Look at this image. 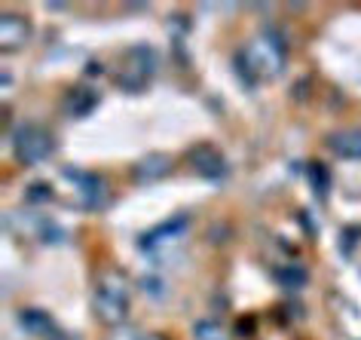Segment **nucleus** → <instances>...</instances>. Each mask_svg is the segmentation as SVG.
Wrapping results in <instances>:
<instances>
[{
    "instance_id": "nucleus-6",
    "label": "nucleus",
    "mask_w": 361,
    "mask_h": 340,
    "mask_svg": "<svg viewBox=\"0 0 361 340\" xmlns=\"http://www.w3.org/2000/svg\"><path fill=\"white\" fill-rule=\"evenodd\" d=\"M171 172V157L162 154V150H150L144 154L138 163H135V181L138 184H153V181H162Z\"/></svg>"
},
{
    "instance_id": "nucleus-3",
    "label": "nucleus",
    "mask_w": 361,
    "mask_h": 340,
    "mask_svg": "<svg viewBox=\"0 0 361 340\" xmlns=\"http://www.w3.org/2000/svg\"><path fill=\"white\" fill-rule=\"evenodd\" d=\"M13 150H16V159H19L22 166H37L43 159L52 157L56 145H52V135L47 129L34 126V123H25V126H19L13 135Z\"/></svg>"
},
{
    "instance_id": "nucleus-15",
    "label": "nucleus",
    "mask_w": 361,
    "mask_h": 340,
    "mask_svg": "<svg viewBox=\"0 0 361 340\" xmlns=\"http://www.w3.org/2000/svg\"><path fill=\"white\" fill-rule=\"evenodd\" d=\"M138 340H166L162 334H144V337H138Z\"/></svg>"
},
{
    "instance_id": "nucleus-11",
    "label": "nucleus",
    "mask_w": 361,
    "mask_h": 340,
    "mask_svg": "<svg viewBox=\"0 0 361 340\" xmlns=\"http://www.w3.org/2000/svg\"><path fill=\"white\" fill-rule=\"evenodd\" d=\"M193 337L196 340H227V331H224V325H218L214 319H200L193 325Z\"/></svg>"
},
{
    "instance_id": "nucleus-5",
    "label": "nucleus",
    "mask_w": 361,
    "mask_h": 340,
    "mask_svg": "<svg viewBox=\"0 0 361 340\" xmlns=\"http://www.w3.org/2000/svg\"><path fill=\"white\" fill-rule=\"evenodd\" d=\"M187 159H190L193 172H200L202 178H221L227 172V159H224V154L214 145H196L187 154Z\"/></svg>"
},
{
    "instance_id": "nucleus-14",
    "label": "nucleus",
    "mask_w": 361,
    "mask_h": 340,
    "mask_svg": "<svg viewBox=\"0 0 361 340\" xmlns=\"http://www.w3.org/2000/svg\"><path fill=\"white\" fill-rule=\"evenodd\" d=\"M49 200H52V187L49 184L37 181V184L28 187V202H49Z\"/></svg>"
},
{
    "instance_id": "nucleus-13",
    "label": "nucleus",
    "mask_w": 361,
    "mask_h": 340,
    "mask_svg": "<svg viewBox=\"0 0 361 340\" xmlns=\"http://www.w3.org/2000/svg\"><path fill=\"white\" fill-rule=\"evenodd\" d=\"M184 227H187V218H175L171 224H162V227H157L153 233H147V239H141V245L157 243V236H175V233H180Z\"/></svg>"
},
{
    "instance_id": "nucleus-10",
    "label": "nucleus",
    "mask_w": 361,
    "mask_h": 340,
    "mask_svg": "<svg viewBox=\"0 0 361 340\" xmlns=\"http://www.w3.org/2000/svg\"><path fill=\"white\" fill-rule=\"evenodd\" d=\"M80 193H83L86 205H104V181H102V178L83 175V178H80Z\"/></svg>"
},
{
    "instance_id": "nucleus-4",
    "label": "nucleus",
    "mask_w": 361,
    "mask_h": 340,
    "mask_svg": "<svg viewBox=\"0 0 361 340\" xmlns=\"http://www.w3.org/2000/svg\"><path fill=\"white\" fill-rule=\"evenodd\" d=\"M31 22L28 16H19V13H4L0 16V49L4 52H16L22 49L25 43L31 40Z\"/></svg>"
},
{
    "instance_id": "nucleus-12",
    "label": "nucleus",
    "mask_w": 361,
    "mask_h": 340,
    "mask_svg": "<svg viewBox=\"0 0 361 340\" xmlns=\"http://www.w3.org/2000/svg\"><path fill=\"white\" fill-rule=\"evenodd\" d=\"M276 279L282 282L285 289H303L306 285V270H300L297 264H291V267H285V270H279Z\"/></svg>"
},
{
    "instance_id": "nucleus-7",
    "label": "nucleus",
    "mask_w": 361,
    "mask_h": 340,
    "mask_svg": "<svg viewBox=\"0 0 361 340\" xmlns=\"http://www.w3.org/2000/svg\"><path fill=\"white\" fill-rule=\"evenodd\" d=\"M328 147L340 159H361V129H340L328 135Z\"/></svg>"
},
{
    "instance_id": "nucleus-8",
    "label": "nucleus",
    "mask_w": 361,
    "mask_h": 340,
    "mask_svg": "<svg viewBox=\"0 0 361 340\" xmlns=\"http://www.w3.org/2000/svg\"><path fill=\"white\" fill-rule=\"evenodd\" d=\"M19 325L28 331V334H34V337H49L52 331H56L49 312H43V310H22L19 312Z\"/></svg>"
},
{
    "instance_id": "nucleus-2",
    "label": "nucleus",
    "mask_w": 361,
    "mask_h": 340,
    "mask_svg": "<svg viewBox=\"0 0 361 340\" xmlns=\"http://www.w3.org/2000/svg\"><path fill=\"white\" fill-rule=\"evenodd\" d=\"M285 56H288V49H285L282 37L273 34V31H264L260 37H255V40L248 43L245 56H242V61H245V74L251 71L255 77L273 80V77L282 74Z\"/></svg>"
},
{
    "instance_id": "nucleus-1",
    "label": "nucleus",
    "mask_w": 361,
    "mask_h": 340,
    "mask_svg": "<svg viewBox=\"0 0 361 340\" xmlns=\"http://www.w3.org/2000/svg\"><path fill=\"white\" fill-rule=\"evenodd\" d=\"M95 316L104 325H123L126 312H129V279L120 270H104L98 276V289H95Z\"/></svg>"
},
{
    "instance_id": "nucleus-16",
    "label": "nucleus",
    "mask_w": 361,
    "mask_h": 340,
    "mask_svg": "<svg viewBox=\"0 0 361 340\" xmlns=\"http://www.w3.org/2000/svg\"><path fill=\"white\" fill-rule=\"evenodd\" d=\"M49 340H71V337H65V334H52Z\"/></svg>"
},
{
    "instance_id": "nucleus-9",
    "label": "nucleus",
    "mask_w": 361,
    "mask_h": 340,
    "mask_svg": "<svg viewBox=\"0 0 361 340\" xmlns=\"http://www.w3.org/2000/svg\"><path fill=\"white\" fill-rule=\"evenodd\" d=\"M95 104H98V92H89V89H74L68 95V111L77 114V117H86Z\"/></svg>"
}]
</instances>
